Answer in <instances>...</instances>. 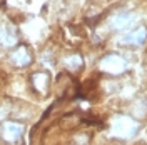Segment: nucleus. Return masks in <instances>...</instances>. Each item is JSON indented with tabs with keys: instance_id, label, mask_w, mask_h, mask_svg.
Listing matches in <instances>:
<instances>
[{
	"instance_id": "obj_1",
	"label": "nucleus",
	"mask_w": 147,
	"mask_h": 145,
	"mask_svg": "<svg viewBox=\"0 0 147 145\" xmlns=\"http://www.w3.org/2000/svg\"><path fill=\"white\" fill-rule=\"evenodd\" d=\"M2 140L7 145H17L22 140V132H24V125L18 122H5L2 125Z\"/></svg>"
}]
</instances>
